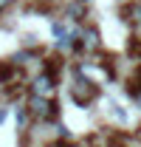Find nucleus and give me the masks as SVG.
I'll return each mask as SVG.
<instances>
[{
	"mask_svg": "<svg viewBox=\"0 0 141 147\" xmlns=\"http://www.w3.org/2000/svg\"><path fill=\"white\" fill-rule=\"evenodd\" d=\"M26 110H28V116L34 119V122H54L56 119V102L54 99H42V96H31L28 99V105H26Z\"/></svg>",
	"mask_w": 141,
	"mask_h": 147,
	"instance_id": "f03ea898",
	"label": "nucleus"
},
{
	"mask_svg": "<svg viewBox=\"0 0 141 147\" xmlns=\"http://www.w3.org/2000/svg\"><path fill=\"white\" fill-rule=\"evenodd\" d=\"M3 119H6V110H3V108H0V122H3Z\"/></svg>",
	"mask_w": 141,
	"mask_h": 147,
	"instance_id": "f8f14e48",
	"label": "nucleus"
},
{
	"mask_svg": "<svg viewBox=\"0 0 141 147\" xmlns=\"http://www.w3.org/2000/svg\"><path fill=\"white\" fill-rule=\"evenodd\" d=\"M54 34L59 37V42L68 40V28H65V23H54Z\"/></svg>",
	"mask_w": 141,
	"mask_h": 147,
	"instance_id": "9d476101",
	"label": "nucleus"
},
{
	"mask_svg": "<svg viewBox=\"0 0 141 147\" xmlns=\"http://www.w3.org/2000/svg\"><path fill=\"white\" fill-rule=\"evenodd\" d=\"M99 48H102L99 28H85V31L79 34V51H90V54H96Z\"/></svg>",
	"mask_w": 141,
	"mask_h": 147,
	"instance_id": "20e7f679",
	"label": "nucleus"
},
{
	"mask_svg": "<svg viewBox=\"0 0 141 147\" xmlns=\"http://www.w3.org/2000/svg\"><path fill=\"white\" fill-rule=\"evenodd\" d=\"M130 96H136V99H141V65L136 68V74H133V79H130Z\"/></svg>",
	"mask_w": 141,
	"mask_h": 147,
	"instance_id": "6e6552de",
	"label": "nucleus"
},
{
	"mask_svg": "<svg viewBox=\"0 0 141 147\" xmlns=\"http://www.w3.org/2000/svg\"><path fill=\"white\" fill-rule=\"evenodd\" d=\"M65 14H68V17L73 20V23H82L88 11H85V6H82V3H70L68 9H65Z\"/></svg>",
	"mask_w": 141,
	"mask_h": 147,
	"instance_id": "0eeeda50",
	"label": "nucleus"
},
{
	"mask_svg": "<svg viewBox=\"0 0 141 147\" xmlns=\"http://www.w3.org/2000/svg\"><path fill=\"white\" fill-rule=\"evenodd\" d=\"M59 71H62V62L56 59V57H51V59H45V74H51L54 79L59 76Z\"/></svg>",
	"mask_w": 141,
	"mask_h": 147,
	"instance_id": "1a4fd4ad",
	"label": "nucleus"
},
{
	"mask_svg": "<svg viewBox=\"0 0 141 147\" xmlns=\"http://www.w3.org/2000/svg\"><path fill=\"white\" fill-rule=\"evenodd\" d=\"M96 96H99V85H96L93 79H88V76L76 74V79H73V85H70V99H73V105H90Z\"/></svg>",
	"mask_w": 141,
	"mask_h": 147,
	"instance_id": "f257e3e1",
	"label": "nucleus"
},
{
	"mask_svg": "<svg viewBox=\"0 0 141 147\" xmlns=\"http://www.w3.org/2000/svg\"><path fill=\"white\" fill-rule=\"evenodd\" d=\"M14 74H17V62H0V82L3 85H9L14 79Z\"/></svg>",
	"mask_w": 141,
	"mask_h": 147,
	"instance_id": "423d86ee",
	"label": "nucleus"
},
{
	"mask_svg": "<svg viewBox=\"0 0 141 147\" xmlns=\"http://www.w3.org/2000/svg\"><path fill=\"white\" fill-rule=\"evenodd\" d=\"M11 3H14V0H0V11H6V9H11Z\"/></svg>",
	"mask_w": 141,
	"mask_h": 147,
	"instance_id": "9b49d317",
	"label": "nucleus"
},
{
	"mask_svg": "<svg viewBox=\"0 0 141 147\" xmlns=\"http://www.w3.org/2000/svg\"><path fill=\"white\" fill-rule=\"evenodd\" d=\"M122 17L130 20V23L138 28V26H141V3H130V6H124V9H122Z\"/></svg>",
	"mask_w": 141,
	"mask_h": 147,
	"instance_id": "39448f33",
	"label": "nucleus"
},
{
	"mask_svg": "<svg viewBox=\"0 0 141 147\" xmlns=\"http://www.w3.org/2000/svg\"><path fill=\"white\" fill-rule=\"evenodd\" d=\"M28 91L31 96H42V99H54V93H56V79H54L51 74H37L34 79H31V85H28Z\"/></svg>",
	"mask_w": 141,
	"mask_h": 147,
	"instance_id": "7ed1b4c3",
	"label": "nucleus"
}]
</instances>
